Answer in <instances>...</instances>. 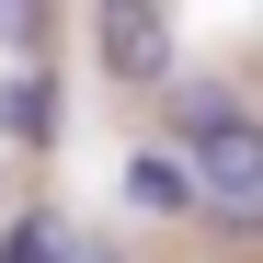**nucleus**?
<instances>
[{"label": "nucleus", "mask_w": 263, "mask_h": 263, "mask_svg": "<svg viewBox=\"0 0 263 263\" xmlns=\"http://www.w3.org/2000/svg\"><path fill=\"white\" fill-rule=\"evenodd\" d=\"M183 160L217 229H263V115H217L206 138H183Z\"/></svg>", "instance_id": "f257e3e1"}, {"label": "nucleus", "mask_w": 263, "mask_h": 263, "mask_svg": "<svg viewBox=\"0 0 263 263\" xmlns=\"http://www.w3.org/2000/svg\"><path fill=\"white\" fill-rule=\"evenodd\" d=\"M92 46L115 80H160L172 69V12H138V0H115V12H92Z\"/></svg>", "instance_id": "f03ea898"}, {"label": "nucleus", "mask_w": 263, "mask_h": 263, "mask_svg": "<svg viewBox=\"0 0 263 263\" xmlns=\"http://www.w3.org/2000/svg\"><path fill=\"white\" fill-rule=\"evenodd\" d=\"M126 206H138V217H206V195H195V160L183 149H126Z\"/></svg>", "instance_id": "7ed1b4c3"}, {"label": "nucleus", "mask_w": 263, "mask_h": 263, "mask_svg": "<svg viewBox=\"0 0 263 263\" xmlns=\"http://www.w3.org/2000/svg\"><path fill=\"white\" fill-rule=\"evenodd\" d=\"M0 138H12V149H58V92H46V69H12V80H0Z\"/></svg>", "instance_id": "20e7f679"}, {"label": "nucleus", "mask_w": 263, "mask_h": 263, "mask_svg": "<svg viewBox=\"0 0 263 263\" xmlns=\"http://www.w3.org/2000/svg\"><path fill=\"white\" fill-rule=\"evenodd\" d=\"M58 240H69L58 217H46V206H23L12 229H0V263H58Z\"/></svg>", "instance_id": "39448f33"}, {"label": "nucleus", "mask_w": 263, "mask_h": 263, "mask_svg": "<svg viewBox=\"0 0 263 263\" xmlns=\"http://www.w3.org/2000/svg\"><path fill=\"white\" fill-rule=\"evenodd\" d=\"M58 263H126V240H103V229H69V240H58Z\"/></svg>", "instance_id": "423d86ee"}, {"label": "nucleus", "mask_w": 263, "mask_h": 263, "mask_svg": "<svg viewBox=\"0 0 263 263\" xmlns=\"http://www.w3.org/2000/svg\"><path fill=\"white\" fill-rule=\"evenodd\" d=\"M0 46H12V58H34V46H46V12H0Z\"/></svg>", "instance_id": "0eeeda50"}]
</instances>
